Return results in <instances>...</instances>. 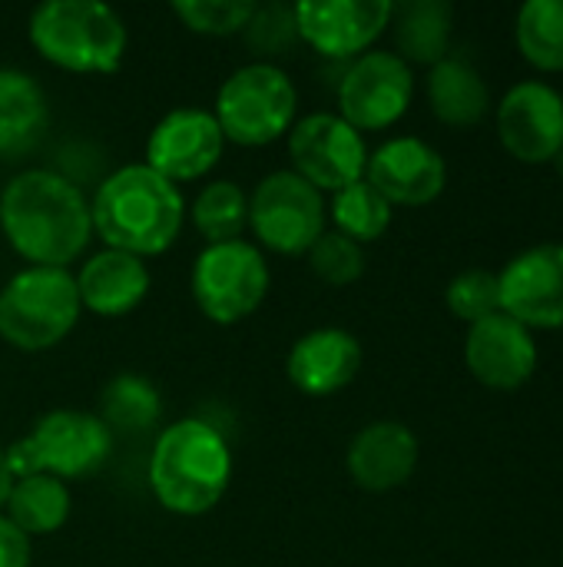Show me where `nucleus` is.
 I'll list each match as a JSON object with an SVG mask.
<instances>
[{"instance_id":"1","label":"nucleus","mask_w":563,"mask_h":567,"mask_svg":"<svg viewBox=\"0 0 563 567\" xmlns=\"http://www.w3.org/2000/svg\"><path fill=\"white\" fill-rule=\"evenodd\" d=\"M0 229L30 266L66 269L90 246V199L56 169H23L3 186Z\"/></svg>"},{"instance_id":"2","label":"nucleus","mask_w":563,"mask_h":567,"mask_svg":"<svg viewBox=\"0 0 563 567\" xmlns=\"http://www.w3.org/2000/svg\"><path fill=\"white\" fill-rule=\"evenodd\" d=\"M90 219L106 249L146 259L166 252L179 239L186 199L179 186L153 173L146 163H129L96 186V196L90 199Z\"/></svg>"},{"instance_id":"3","label":"nucleus","mask_w":563,"mask_h":567,"mask_svg":"<svg viewBox=\"0 0 563 567\" xmlns=\"http://www.w3.org/2000/svg\"><path fill=\"white\" fill-rule=\"evenodd\" d=\"M232 478L226 435L202 419H179L153 445L149 488L156 502L183 518L212 512Z\"/></svg>"},{"instance_id":"4","label":"nucleus","mask_w":563,"mask_h":567,"mask_svg":"<svg viewBox=\"0 0 563 567\" xmlns=\"http://www.w3.org/2000/svg\"><path fill=\"white\" fill-rule=\"evenodd\" d=\"M33 50L66 73H116L126 56V23L103 0H43L30 13Z\"/></svg>"},{"instance_id":"5","label":"nucleus","mask_w":563,"mask_h":567,"mask_svg":"<svg viewBox=\"0 0 563 567\" xmlns=\"http://www.w3.org/2000/svg\"><path fill=\"white\" fill-rule=\"evenodd\" d=\"M80 309L70 269L30 266L0 289V339L20 352H46L73 332Z\"/></svg>"},{"instance_id":"6","label":"nucleus","mask_w":563,"mask_h":567,"mask_svg":"<svg viewBox=\"0 0 563 567\" xmlns=\"http://www.w3.org/2000/svg\"><path fill=\"white\" fill-rule=\"evenodd\" d=\"M113 452V432L100 422V415L76 409H53L37 425L7 449V465L13 478L27 475H53L90 478L96 475Z\"/></svg>"},{"instance_id":"7","label":"nucleus","mask_w":563,"mask_h":567,"mask_svg":"<svg viewBox=\"0 0 563 567\" xmlns=\"http://www.w3.org/2000/svg\"><path fill=\"white\" fill-rule=\"evenodd\" d=\"M299 113V90L275 63H246L216 93V123L229 143L269 146L289 136Z\"/></svg>"},{"instance_id":"8","label":"nucleus","mask_w":563,"mask_h":567,"mask_svg":"<svg viewBox=\"0 0 563 567\" xmlns=\"http://www.w3.org/2000/svg\"><path fill=\"white\" fill-rule=\"evenodd\" d=\"M269 266L252 243H219L206 246L192 266V299L206 319L216 326H236L249 319L269 296Z\"/></svg>"},{"instance_id":"9","label":"nucleus","mask_w":563,"mask_h":567,"mask_svg":"<svg viewBox=\"0 0 563 567\" xmlns=\"http://www.w3.org/2000/svg\"><path fill=\"white\" fill-rule=\"evenodd\" d=\"M325 199L292 169L269 173L249 196V229L279 256H302L325 233Z\"/></svg>"},{"instance_id":"10","label":"nucleus","mask_w":563,"mask_h":567,"mask_svg":"<svg viewBox=\"0 0 563 567\" xmlns=\"http://www.w3.org/2000/svg\"><path fill=\"white\" fill-rule=\"evenodd\" d=\"M415 96L411 66L392 50H368L338 80V116L358 133L395 126Z\"/></svg>"},{"instance_id":"11","label":"nucleus","mask_w":563,"mask_h":567,"mask_svg":"<svg viewBox=\"0 0 563 567\" xmlns=\"http://www.w3.org/2000/svg\"><path fill=\"white\" fill-rule=\"evenodd\" d=\"M292 173L312 183L319 193H338L365 179L368 146L365 136L338 113H309L289 130Z\"/></svg>"},{"instance_id":"12","label":"nucleus","mask_w":563,"mask_h":567,"mask_svg":"<svg viewBox=\"0 0 563 567\" xmlns=\"http://www.w3.org/2000/svg\"><path fill=\"white\" fill-rule=\"evenodd\" d=\"M222 150H226V136L212 110L179 106L169 110L153 126L146 140V166L176 186L212 173L216 163L222 159Z\"/></svg>"},{"instance_id":"13","label":"nucleus","mask_w":563,"mask_h":567,"mask_svg":"<svg viewBox=\"0 0 563 567\" xmlns=\"http://www.w3.org/2000/svg\"><path fill=\"white\" fill-rule=\"evenodd\" d=\"M392 0H302L295 23L302 43L332 60H355L388 30Z\"/></svg>"},{"instance_id":"14","label":"nucleus","mask_w":563,"mask_h":567,"mask_svg":"<svg viewBox=\"0 0 563 567\" xmlns=\"http://www.w3.org/2000/svg\"><path fill=\"white\" fill-rule=\"evenodd\" d=\"M501 312L524 329H563V246L548 243L514 256L498 272Z\"/></svg>"},{"instance_id":"15","label":"nucleus","mask_w":563,"mask_h":567,"mask_svg":"<svg viewBox=\"0 0 563 567\" xmlns=\"http://www.w3.org/2000/svg\"><path fill=\"white\" fill-rule=\"evenodd\" d=\"M498 136L521 163H554L563 150V96L541 80L511 86L498 103Z\"/></svg>"},{"instance_id":"16","label":"nucleus","mask_w":563,"mask_h":567,"mask_svg":"<svg viewBox=\"0 0 563 567\" xmlns=\"http://www.w3.org/2000/svg\"><path fill=\"white\" fill-rule=\"evenodd\" d=\"M365 179L392 206H428L445 193V156L418 136H395L368 153Z\"/></svg>"},{"instance_id":"17","label":"nucleus","mask_w":563,"mask_h":567,"mask_svg":"<svg viewBox=\"0 0 563 567\" xmlns=\"http://www.w3.org/2000/svg\"><path fill=\"white\" fill-rule=\"evenodd\" d=\"M465 362L471 375L498 392L521 389L538 369V346L531 329H524L508 312H494L468 329Z\"/></svg>"},{"instance_id":"18","label":"nucleus","mask_w":563,"mask_h":567,"mask_svg":"<svg viewBox=\"0 0 563 567\" xmlns=\"http://www.w3.org/2000/svg\"><path fill=\"white\" fill-rule=\"evenodd\" d=\"M348 475L365 492H395L418 468V439L402 422H372L365 425L345 455Z\"/></svg>"},{"instance_id":"19","label":"nucleus","mask_w":563,"mask_h":567,"mask_svg":"<svg viewBox=\"0 0 563 567\" xmlns=\"http://www.w3.org/2000/svg\"><path fill=\"white\" fill-rule=\"evenodd\" d=\"M362 369V346L345 329H315L302 336L285 359L289 382L305 395H335L355 382Z\"/></svg>"},{"instance_id":"20","label":"nucleus","mask_w":563,"mask_h":567,"mask_svg":"<svg viewBox=\"0 0 563 567\" xmlns=\"http://www.w3.org/2000/svg\"><path fill=\"white\" fill-rule=\"evenodd\" d=\"M73 279H76L80 306L103 319H119L133 312L149 292L146 262L119 249H103L90 256Z\"/></svg>"},{"instance_id":"21","label":"nucleus","mask_w":563,"mask_h":567,"mask_svg":"<svg viewBox=\"0 0 563 567\" xmlns=\"http://www.w3.org/2000/svg\"><path fill=\"white\" fill-rule=\"evenodd\" d=\"M50 126V103L37 76L0 70V159H20L40 146Z\"/></svg>"},{"instance_id":"22","label":"nucleus","mask_w":563,"mask_h":567,"mask_svg":"<svg viewBox=\"0 0 563 567\" xmlns=\"http://www.w3.org/2000/svg\"><path fill=\"white\" fill-rule=\"evenodd\" d=\"M388 27L395 33L398 56L408 66L411 63L435 66V63H441L448 56L455 10H451L448 0H408V3H395Z\"/></svg>"},{"instance_id":"23","label":"nucleus","mask_w":563,"mask_h":567,"mask_svg":"<svg viewBox=\"0 0 563 567\" xmlns=\"http://www.w3.org/2000/svg\"><path fill=\"white\" fill-rule=\"evenodd\" d=\"M431 113L448 126H475L488 116L491 93L484 76L461 56H445L428 73Z\"/></svg>"},{"instance_id":"24","label":"nucleus","mask_w":563,"mask_h":567,"mask_svg":"<svg viewBox=\"0 0 563 567\" xmlns=\"http://www.w3.org/2000/svg\"><path fill=\"white\" fill-rule=\"evenodd\" d=\"M7 518L27 535H53L70 518V488L53 475H27L13 478L7 498Z\"/></svg>"},{"instance_id":"25","label":"nucleus","mask_w":563,"mask_h":567,"mask_svg":"<svg viewBox=\"0 0 563 567\" xmlns=\"http://www.w3.org/2000/svg\"><path fill=\"white\" fill-rule=\"evenodd\" d=\"M163 415V395L159 389L136 375L119 372L113 375L100 392V422L110 432H149Z\"/></svg>"},{"instance_id":"26","label":"nucleus","mask_w":563,"mask_h":567,"mask_svg":"<svg viewBox=\"0 0 563 567\" xmlns=\"http://www.w3.org/2000/svg\"><path fill=\"white\" fill-rule=\"evenodd\" d=\"M192 226L209 243H236L249 229V196L232 179H212L192 199Z\"/></svg>"},{"instance_id":"27","label":"nucleus","mask_w":563,"mask_h":567,"mask_svg":"<svg viewBox=\"0 0 563 567\" xmlns=\"http://www.w3.org/2000/svg\"><path fill=\"white\" fill-rule=\"evenodd\" d=\"M524 60L544 73L563 70V0H528L514 23Z\"/></svg>"},{"instance_id":"28","label":"nucleus","mask_w":563,"mask_h":567,"mask_svg":"<svg viewBox=\"0 0 563 567\" xmlns=\"http://www.w3.org/2000/svg\"><path fill=\"white\" fill-rule=\"evenodd\" d=\"M392 203L368 183L358 179L338 193H332V219H335V233L348 236L352 243H375L385 236V229L392 226Z\"/></svg>"},{"instance_id":"29","label":"nucleus","mask_w":563,"mask_h":567,"mask_svg":"<svg viewBox=\"0 0 563 567\" xmlns=\"http://www.w3.org/2000/svg\"><path fill=\"white\" fill-rule=\"evenodd\" d=\"M242 40L259 56V63H272V56L289 53L295 43H302L295 23V3H256L242 30Z\"/></svg>"},{"instance_id":"30","label":"nucleus","mask_w":563,"mask_h":567,"mask_svg":"<svg viewBox=\"0 0 563 567\" xmlns=\"http://www.w3.org/2000/svg\"><path fill=\"white\" fill-rule=\"evenodd\" d=\"M256 3L252 0H176L173 13L199 37H236L246 30Z\"/></svg>"},{"instance_id":"31","label":"nucleus","mask_w":563,"mask_h":567,"mask_svg":"<svg viewBox=\"0 0 563 567\" xmlns=\"http://www.w3.org/2000/svg\"><path fill=\"white\" fill-rule=\"evenodd\" d=\"M312 272L329 286H352L365 272V252L342 233H322L315 246L305 252Z\"/></svg>"},{"instance_id":"32","label":"nucleus","mask_w":563,"mask_h":567,"mask_svg":"<svg viewBox=\"0 0 563 567\" xmlns=\"http://www.w3.org/2000/svg\"><path fill=\"white\" fill-rule=\"evenodd\" d=\"M445 299H448V309L458 319H465L468 326H475V322L501 312L498 276L488 272V269H468V272L455 276L451 286H448V292H445Z\"/></svg>"},{"instance_id":"33","label":"nucleus","mask_w":563,"mask_h":567,"mask_svg":"<svg viewBox=\"0 0 563 567\" xmlns=\"http://www.w3.org/2000/svg\"><path fill=\"white\" fill-rule=\"evenodd\" d=\"M30 538L7 515H0V567H30Z\"/></svg>"},{"instance_id":"34","label":"nucleus","mask_w":563,"mask_h":567,"mask_svg":"<svg viewBox=\"0 0 563 567\" xmlns=\"http://www.w3.org/2000/svg\"><path fill=\"white\" fill-rule=\"evenodd\" d=\"M10 488H13V472H10V465H7V449L0 445V512L7 508Z\"/></svg>"},{"instance_id":"35","label":"nucleus","mask_w":563,"mask_h":567,"mask_svg":"<svg viewBox=\"0 0 563 567\" xmlns=\"http://www.w3.org/2000/svg\"><path fill=\"white\" fill-rule=\"evenodd\" d=\"M554 163H557V169H561V173H563V150H561V153H557V156H554Z\"/></svg>"}]
</instances>
